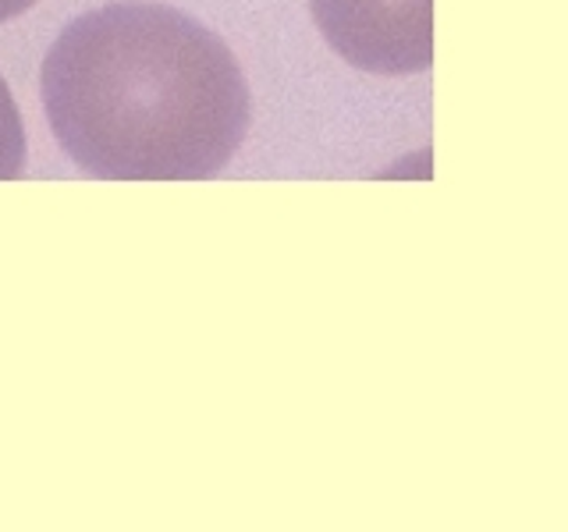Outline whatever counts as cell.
Returning <instances> with one entry per match:
<instances>
[{
    "label": "cell",
    "instance_id": "cell-3",
    "mask_svg": "<svg viewBox=\"0 0 568 532\" xmlns=\"http://www.w3.org/2000/svg\"><path fill=\"white\" fill-rule=\"evenodd\" d=\"M26 167V129L8 82L0 79V182L18 177Z\"/></svg>",
    "mask_w": 568,
    "mask_h": 532
},
{
    "label": "cell",
    "instance_id": "cell-4",
    "mask_svg": "<svg viewBox=\"0 0 568 532\" xmlns=\"http://www.w3.org/2000/svg\"><path fill=\"white\" fill-rule=\"evenodd\" d=\"M32 4H40V0H0V22H11V18L29 11Z\"/></svg>",
    "mask_w": 568,
    "mask_h": 532
},
{
    "label": "cell",
    "instance_id": "cell-2",
    "mask_svg": "<svg viewBox=\"0 0 568 532\" xmlns=\"http://www.w3.org/2000/svg\"><path fill=\"white\" fill-rule=\"evenodd\" d=\"M334 53L373 75H416L434 64V0H313Z\"/></svg>",
    "mask_w": 568,
    "mask_h": 532
},
{
    "label": "cell",
    "instance_id": "cell-1",
    "mask_svg": "<svg viewBox=\"0 0 568 532\" xmlns=\"http://www.w3.org/2000/svg\"><path fill=\"white\" fill-rule=\"evenodd\" d=\"M40 89L61 150L97 177H213L248 132L235 53L164 4L121 0L79 14L47 50Z\"/></svg>",
    "mask_w": 568,
    "mask_h": 532
}]
</instances>
